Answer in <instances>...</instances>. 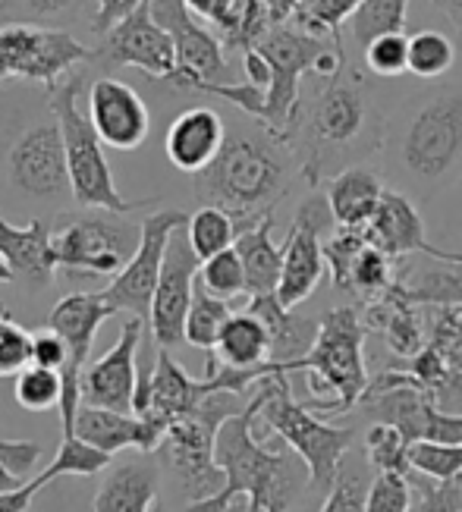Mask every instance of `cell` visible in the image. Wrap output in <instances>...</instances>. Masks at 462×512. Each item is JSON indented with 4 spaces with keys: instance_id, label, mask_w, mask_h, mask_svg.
I'll use <instances>...</instances> for the list:
<instances>
[{
    "instance_id": "1",
    "label": "cell",
    "mask_w": 462,
    "mask_h": 512,
    "mask_svg": "<svg viewBox=\"0 0 462 512\" xmlns=\"http://www.w3.org/2000/svg\"><path fill=\"white\" fill-rule=\"evenodd\" d=\"M268 399V384H258L249 406L224 421L217 434V465L224 469V491L211 500L189 503L186 512H230L239 497H246L249 512H286L293 500L312 487L308 465L290 450H268L255 440V418Z\"/></svg>"
},
{
    "instance_id": "2",
    "label": "cell",
    "mask_w": 462,
    "mask_h": 512,
    "mask_svg": "<svg viewBox=\"0 0 462 512\" xmlns=\"http://www.w3.org/2000/svg\"><path fill=\"white\" fill-rule=\"evenodd\" d=\"M296 136L302 139V176L318 189L381 148L384 120L371 88L359 76L343 79L340 73L337 79H324L315 101L302 110Z\"/></svg>"
},
{
    "instance_id": "3",
    "label": "cell",
    "mask_w": 462,
    "mask_h": 512,
    "mask_svg": "<svg viewBox=\"0 0 462 512\" xmlns=\"http://www.w3.org/2000/svg\"><path fill=\"white\" fill-rule=\"evenodd\" d=\"M290 180L293 158L286 142L258 126L227 136L214 164L195 176V189L205 205L224 208L242 233L274 214L277 202L290 189Z\"/></svg>"
},
{
    "instance_id": "4",
    "label": "cell",
    "mask_w": 462,
    "mask_h": 512,
    "mask_svg": "<svg viewBox=\"0 0 462 512\" xmlns=\"http://www.w3.org/2000/svg\"><path fill=\"white\" fill-rule=\"evenodd\" d=\"M365 321L356 305L327 308L318 324V337L302 359V371L312 396L305 406L312 412H352L368 390L365 368Z\"/></svg>"
},
{
    "instance_id": "5",
    "label": "cell",
    "mask_w": 462,
    "mask_h": 512,
    "mask_svg": "<svg viewBox=\"0 0 462 512\" xmlns=\"http://www.w3.org/2000/svg\"><path fill=\"white\" fill-rule=\"evenodd\" d=\"M82 92V76L73 73L57 92H51V110L60 123L63 145H66V164H70V186H73V202L79 208L92 211H110V214H132L158 205V198H123L114 170L107 164L104 142L95 132L88 114L79 107Z\"/></svg>"
},
{
    "instance_id": "6",
    "label": "cell",
    "mask_w": 462,
    "mask_h": 512,
    "mask_svg": "<svg viewBox=\"0 0 462 512\" xmlns=\"http://www.w3.org/2000/svg\"><path fill=\"white\" fill-rule=\"evenodd\" d=\"M239 393H211L192 415L173 421L164 443L158 447V459L170 472L173 484L189 503L211 500L224 491V469L217 465V434L224 421L249 406Z\"/></svg>"
},
{
    "instance_id": "7",
    "label": "cell",
    "mask_w": 462,
    "mask_h": 512,
    "mask_svg": "<svg viewBox=\"0 0 462 512\" xmlns=\"http://www.w3.org/2000/svg\"><path fill=\"white\" fill-rule=\"evenodd\" d=\"M264 384H268V399H264L258 418L283 440V447H290L308 465L312 491L327 497L343 456L356 447V431L327 425V421L315 418L305 403H296L290 374H271L264 377Z\"/></svg>"
},
{
    "instance_id": "8",
    "label": "cell",
    "mask_w": 462,
    "mask_h": 512,
    "mask_svg": "<svg viewBox=\"0 0 462 512\" xmlns=\"http://www.w3.org/2000/svg\"><path fill=\"white\" fill-rule=\"evenodd\" d=\"M142 242V224H132L126 214L92 211L66 217L54 230L57 271L73 280L110 277L114 280Z\"/></svg>"
},
{
    "instance_id": "9",
    "label": "cell",
    "mask_w": 462,
    "mask_h": 512,
    "mask_svg": "<svg viewBox=\"0 0 462 512\" xmlns=\"http://www.w3.org/2000/svg\"><path fill=\"white\" fill-rule=\"evenodd\" d=\"M324 48L327 38H312L296 26H274L255 44V51L271 66V88L264 92L255 120L286 145L296 139L302 123V76L315 73V60Z\"/></svg>"
},
{
    "instance_id": "10",
    "label": "cell",
    "mask_w": 462,
    "mask_h": 512,
    "mask_svg": "<svg viewBox=\"0 0 462 512\" xmlns=\"http://www.w3.org/2000/svg\"><path fill=\"white\" fill-rule=\"evenodd\" d=\"M88 60H95V51L63 29L35 22L0 26V82H38L51 95L66 73Z\"/></svg>"
},
{
    "instance_id": "11",
    "label": "cell",
    "mask_w": 462,
    "mask_h": 512,
    "mask_svg": "<svg viewBox=\"0 0 462 512\" xmlns=\"http://www.w3.org/2000/svg\"><path fill=\"white\" fill-rule=\"evenodd\" d=\"M359 412L393 425L409 443H462V412L437 409L422 387L390 365L368 384Z\"/></svg>"
},
{
    "instance_id": "12",
    "label": "cell",
    "mask_w": 462,
    "mask_h": 512,
    "mask_svg": "<svg viewBox=\"0 0 462 512\" xmlns=\"http://www.w3.org/2000/svg\"><path fill=\"white\" fill-rule=\"evenodd\" d=\"M403 167L422 183H440L462 161V85L431 95L406 126Z\"/></svg>"
},
{
    "instance_id": "13",
    "label": "cell",
    "mask_w": 462,
    "mask_h": 512,
    "mask_svg": "<svg viewBox=\"0 0 462 512\" xmlns=\"http://www.w3.org/2000/svg\"><path fill=\"white\" fill-rule=\"evenodd\" d=\"M4 170L10 189L16 195H26L29 202L60 205L66 198H73L66 145L54 110L48 120H35L10 142L4 154Z\"/></svg>"
},
{
    "instance_id": "14",
    "label": "cell",
    "mask_w": 462,
    "mask_h": 512,
    "mask_svg": "<svg viewBox=\"0 0 462 512\" xmlns=\"http://www.w3.org/2000/svg\"><path fill=\"white\" fill-rule=\"evenodd\" d=\"M117 315L114 305L107 302L104 289L101 293H70L63 296L48 315V327L66 340L70 346V362L60 371L63 377V399H60V425L63 437H73L76 415L82 409V374L92 359V346L101 324Z\"/></svg>"
},
{
    "instance_id": "15",
    "label": "cell",
    "mask_w": 462,
    "mask_h": 512,
    "mask_svg": "<svg viewBox=\"0 0 462 512\" xmlns=\"http://www.w3.org/2000/svg\"><path fill=\"white\" fill-rule=\"evenodd\" d=\"M337 230L334 211L327 205V195H312L296 208V217L290 224L283 242V274L277 286V299L286 308L302 305L315 293L324 271V239Z\"/></svg>"
},
{
    "instance_id": "16",
    "label": "cell",
    "mask_w": 462,
    "mask_h": 512,
    "mask_svg": "<svg viewBox=\"0 0 462 512\" xmlns=\"http://www.w3.org/2000/svg\"><path fill=\"white\" fill-rule=\"evenodd\" d=\"M189 217L183 211H158L142 220V242L136 255L129 258L123 271L104 286L107 302L114 311H126L132 318H151V299L161 280V267L167 258V246L176 230H183Z\"/></svg>"
},
{
    "instance_id": "17",
    "label": "cell",
    "mask_w": 462,
    "mask_h": 512,
    "mask_svg": "<svg viewBox=\"0 0 462 512\" xmlns=\"http://www.w3.org/2000/svg\"><path fill=\"white\" fill-rule=\"evenodd\" d=\"M151 16L161 22L176 48V76L170 85L192 88L198 82H224V41L186 7V0H151Z\"/></svg>"
},
{
    "instance_id": "18",
    "label": "cell",
    "mask_w": 462,
    "mask_h": 512,
    "mask_svg": "<svg viewBox=\"0 0 462 512\" xmlns=\"http://www.w3.org/2000/svg\"><path fill=\"white\" fill-rule=\"evenodd\" d=\"M198 271H202V258L192 252L186 227L176 230L167 246V258L161 267L158 289H154L151 318H148L151 337L158 349H176L186 343V318L192 308Z\"/></svg>"
},
{
    "instance_id": "19",
    "label": "cell",
    "mask_w": 462,
    "mask_h": 512,
    "mask_svg": "<svg viewBox=\"0 0 462 512\" xmlns=\"http://www.w3.org/2000/svg\"><path fill=\"white\" fill-rule=\"evenodd\" d=\"M95 60L104 66H132V70H142V76L148 79L170 82L176 76L173 38L151 16V0L101 38L95 48Z\"/></svg>"
},
{
    "instance_id": "20",
    "label": "cell",
    "mask_w": 462,
    "mask_h": 512,
    "mask_svg": "<svg viewBox=\"0 0 462 512\" xmlns=\"http://www.w3.org/2000/svg\"><path fill=\"white\" fill-rule=\"evenodd\" d=\"M142 318H129L120 330L117 343L98 362H88L82 374V406L132 412L139 384V346H142Z\"/></svg>"
},
{
    "instance_id": "21",
    "label": "cell",
    "mask_w": 462,
    "mask_h": 512,
    "mask_svg": "<svg viewBox=\"0 0 462 512\" xmlns=\"http://www.w3.org/2000/svg\"><path fill=\"white\" fill-rule=\"evenodd\" d=\"M88 120L107 148L136 151L151 132L148 104L132 85L114 76H98L88 88Z\"/></svg>"
},
{
    "instance_id": "22",
    "label": "cell",
    "mask_w": 462,
    "mask_h": 512,
    "mask_svg": "<svg viewBox=\"0 0 462 512\" xmlns=\"http://www.w3.org/2000/svg\"><path fill=\"white\" fill-rule=\"evenodd\" d=\"M170 425L154 415H136V412H114L98 406H82L76 415L73 434L92 443L95 450L117 456L123 450L136 453H158Z\"/></svg>"
},
{
    "instance_id": "23",
    "label": "cell",
    "mask_w": 462,
    "mask_h": 512,
    "mask_svg": "<svg viewBox=\"0 0 462 512\" xmlns=\"http://www.w3.org/2000/svg\"><path fill=\"white\" fill-rule=\"evenodd\" d=\"M0 258L7 261L13 283L29 293H44L57 274L54 227L44 217H35L29 227H13L0 214Z\"/></svg>"
},
{
    "instance_id": "24",
    "label": "cell",
    "mask_w": 462,
    "mask_h": 512,
    "mask_svg": "<svg viewBox=\"0 0 462 512\" xmlns=\"http://www.w3.org/2000/svg\"><path fill=\"white\" fill-rule=\"evenodd\" d=\"M164 465L158 453H136L107 465V475L92 500L95 512H154L161 494Z\"/></svg>"
},
{
    "instance_id": "25",
    "label": "cell",
    "mask_w": 462,
    "mask_h": 512,
    "mask_svg": "<svg viewBox=\"0 0 462 512\" xmlns=\"http://www.w3.org/2000/svg\"><path fill=\"white\" fill-rule=\"evenodd\" d=\"M227 142V126L211 107H189L167 126L164 151L176 170L198 176L214 164Z\"/></svg>"
},
{
    "instance_id": "26",
    "label": "cell",
    "mask_w": 462,
    "mask_h": 512,
    "mask_svg": "<svg viewBox=\"0 0 462 512\" xmlns=\"http://www.w3.org/2000/svg\"><path fill=\"white\" fill-rule=\"evenodd\" d=\"M422 305H412L403 293V283L396 277V283L387 289L381 299H374L365 305L362 321L368 330L381 333L387 346L400 355V359H412L425 346H428V333H425V315L418 311Z\"/></svg>"
},
{
    "instance_id": "27",
    "label": "cell",
    "mask_w": 462,
    "mask_h": 512,
    "mask_svg": "<svg viewBox=\"0 0 462 512\" xmlns=\"http://www.w3.org/2000/svg\"><path fill=\"white\" fill-rule=\"evenodd\" d=\"M365 236H368V242L374 249H381L393 261L428 249L422 214H418L409 198L403 192H396V189H384L381 205H378V211H374V217L368 220V227H365Z\"/></svg>"
},
{
    "instance_id": "28",
    "label": "cell",
    "mask_w": 462,
    "mask_h": 512,
    "mask_svg": "<svg viewBox=\"0 0 462 512\" xmlns=\"http://www.w3.org/2000/svg\"><path fill=\"white\" fill-rule=\"evenodd\" d=\"M246 311L261 318V324L271 333V362H283V365H293L296 371H302V359L318 337L321 318L293 315V308H286L277 299V293L252 296Z\"/></svg>"
},
{
    "instance_id": "29",
    "label": "cell",
    "mask_w": 462,
    "mask_h": 512,
    "mask_svg": "<svg viewBox=\"0 0 462 512\" xmlns=\"http://www.w3.org/2000/svg\"><path fill=\"white\" fill-rule=\"evenodd\" d=\"M208 396L211 393L205 381H192L186 368L170 355V349H158V355H154V374H151V403L145 415H154L173 425V421L192 415Z\"/></svg>"
},
{
    "instance_id": "30",
    "label": "cell",
    "mask_w": 462,
    "mask_h": 512,
    "mask_svg": "<svg viewBox=\"0 0 462 512\" xmlns=\"http://www.w3.org/2000/svg\"><path fill=\"white\" fill-rule=\"evenodd\" d=\"M327 205L334 211L337 227H356L365 230L368 220L374 217L381 205L384 186L378 180V173H371L368 167H349L337 173L334 180H327Z\"/></svg>"
},
{
    "instance_id": "31",
    "label": "cell",
    "mask_w": 462,
    "mask_h": 512,
    "mask_svg": "<svg viewBox=\"0 0 462 512\" xmlns=\"http://www.w3.org/2000/svg\"><path fill=\"white\" fill-rule=\"evenodd\" d=\"M233 249L246 267V296H268L277 293L283 274V246L274 242V214L261 224L242 230L233 242Z\"/></svg>"
},
{
    "instance_id": "32",
    "label": "cell",
    "mask_w": 462,
    "mask_h": 512,
    "mask_svg": "<svg viewBox=\"0 0 462 512\" xmlns=\"http://www.w3.org/2000/svg\"><path fill=\"white\" fill-rule=\"evenodd\" d=\"M214 359L230 368H258L271 362V333L252 311H233L230 321L220 330L214 346Z\"/></svg>"
},
{
    "instance_id": "33",
    "label": "cell",
    "mask_w": 462,
    "mask_h": 512,
    "mask_svg": "<svg viewBox=\"0 0 462 512\" xmlns=\"http://www.w3.org/2000/svg\"><path fill=\"white\" fill-rule=\"evenodd\" d=\"M390 368L403 371L415 387H422L428 399L444 412H462V371L450 368L434 349H422L412 359L393 362Z\"/></svg>"
},
{
    "instance_id": "34",
    "label": "cell",
    "mask_w": 462,
    "mask_h": 512,
    "mask_svg": "<svg viewBox=\"0 0 462 512\" xmlns=\"http://www.w3.org/2000/svg\"><path fill=\"white\" fill-rule=\"evenodd\" d=\"M371 481H374V469L368 465L365 453L349 450L340 462L334 487L327 491L318 512H365Z\"/></svg>"
},
{
    "instance_id": "35",
    "label": "cell",
    "mask_w": 462,
    "mask_h": 512,
    "mask_svg": "<svg viewBox=\"0 0 462 512\" xmlns=\"http://www.w3.org/2000/svg\"><path fill=\"white\" fill-rule=\"evenodd\" d=\"M186 236H189V246L192 252L208 261L220 252H227L233 249V242L239 236V224L236 220L224 211V208H217V205H205V208H198L192 217H189V224H186Z\"/></svg>"
},
{
    "instance_id": "36",
    "label": "cell",
    "mask_w": 462,
    "mask_h": 512,
    "mask_svg": "<svg viewBox=\"0 0 462 512\" xmlns=\"http://www.w3.org/2000/svg\"><path fill=\"white\" fill-rule=\"evenodd\" d=\"M362 4L365 0H302L290 26L312 38H330L337 48H343V22L356 16Z\"/></svg>"
},
{
    "instance_id": "37",
    "label": "cell",
    "mask_w": 462,
    "mask_h": 512,
    "mask_svg": "<svg viewBox=\"0 0 462 512\" xmlns=\"http://www.w3.org/2000/svg\"><path fill=\"white\" fill-rule=\"evenodd\" d=\"M230 302L211 296L208 289L202 286V280L195 283V296H192V308H189V318H186V343L192 349H205L214 352L217 340H220V330L230 321Z\"/></svg>"
},
{
    "instance_id": "38",
    "label": "cell",
    "mask_w": 462,
    "mask_h": 512,
    "mask_svg": "<svg viewBox=\"0 0 462 512\" xmlns=\"http://www.w3.org/2000/svg\"><path fill=\"white\" fill-rule=\"evenodd\" d=\"M409 447L412 443L400 431L393 425H381V421H374L362 440V453L374 475H412Z\"/></svg>"
},
{
    "instance_id": "39",
    "label": "cell",
    "mask_w": 462,
    "mask_h": 512,
    "mask_svg": "<svg viewBox=\"0 0 462 512\" xmlns=\"http://www.w3.org/2000/svg\"><path fill=\"white\" fill-rule=\"evenodd\" d=\"M406 16H409V0H365L349 19L352 38L365 51L374 38L406 32Z\"/></svg>"
},
{
    "instance_id": "40",
    "label": "cell",
    "mask_w": 462,
    "mask_h": 512,
    "mask_svg": "<svg viewBox=\"0 0 462 512\" xmlns=\"http://www.w3.org/2000/svg\"><path fill=\"white\" fill-rule=\"evenodd\" d=\"M114 462V456H107L101 450H95L92 443H85L82 437H63L60 447L54 453V459L44 465V472H38L44 481H57V478H88V475H98L104 472L107 465Z\"/></svg>"
},
{
    "instance_id": "41",
    "label": "cell",
    "mask_w": 462,
    "mask_h": 512,
    "mask_svg": "<svg viewBox=\"0 0 462 512\" xmlns=\"http://www.w3.org/2000/svg\"><path fill=\"white\" fill-rule=\"evenodd\" d=\"M456 44L437 29H422L409 35V73L415 79H440L453 70Z\"/></svg>"
},
{
    "instance_id": "42",
    "label": "cell",
    "mask_w": 462,
    "mask_h": 512,
    "mask_svg": "<svg viewBox=\"0 0 462 512\" xmlns=\"http://www.w3.org/2000/svg\"><path fill=\"white\" fill-rule=\"evenodd\" d=\"M428 349H434L450 368L462 371V305H425Z\"/></svg>"
},
{
    "instance_id": "43",
    "label": "cell",
    "mask_w": 462,
    "mask_h": 512,
    "mask_svg": "<svg viewBox=\"0 0 462 512\" xmlns=\"http://www.w3.org/2000/svg\"><path fill=\"white\" fill-rule=\"evenodd\" d=\"M13 396H16V403L26 409V412H48V409H57L60 412L63 377L54 368L29 365V368H22L16 374Z\"/></svg>"
},
{
    "instance_id": "44",
    "label": "cell",
    "mask_w": 462,
    "mask_h": 512,
    "mask_svg": "<svg viewBox=\"0 0 462 512\" xmlns=\"http://www.w3.org/2000/svg\"><path fill=\"white\" fill-rule=\"evenodd\" d=\"M396 283L393 274V258L384 255L381 249H374L371 242L362 249L356 267H352V277H349V293H356L365 305L381 299L387 289Z\"/></svg>"
},
{
    "instance_id": "45",
    "label": "cell",
    "mask_w": 462,
    "mask_h": 512,
    "mask_svg": "<svg viewBox=\"0 0 462 512\" xmlns=\"http://www.w3.org/2000/svg\"><path fill=\"white\" fill-rule=\"evenodd\" d=\"M409 462L412 472L431 481H462V443H412Z\"/></svg>"
},
{
    "instance_id": "46",
    "label": "cell",
    "mask_w": 462,
    "mask_h": 512,
    "mask_svg": "<svg viewBox=\"0 0 462 512\" xmlns=\"http://www.w3.org/2000/svg\"><path fill=\"white\" fill-rule=\"evenodd\" d=\"M365 246H368V236L365 230H356V227H337L324 239V258L330 267V280H334L340 293H349L352 267H356Z\"/></svg>"
},
{
    "instance_id": "47",
    "label": "cell",
    "mask_w": 462,
    "mask_h": 512,
    "mask_svg": "<svg viewBox=\"0 0 462 512\" xmlns=\"http://www.w3.org/2000/svg\"><path fill=\"white\" fill-rule=\"evenodd\" d=\"M198 280L217 299H236L246 293V267H242V258L236 249L220 252L208 261H202V271H198Z\"/></svg>"
},
{
    "instance_id": "48",
    "label": "cell",
    "mask_w": 462,
    "mask_h": 512,
    "mask_svg": "<svg viewBox=\"0 0 462 512\" xmlns=\"http://www.w3.org/2000/svg\"><path fill=\"white\" fill-rule=\"evenodd\" d=\"M365 66L374 76H384V79L409 73V35L396 32V35L374 38L365 48Z\"/></svg>"
},
{
    "instance_id": "49",
    "label": "cell",
    "mask_w": 462,
    "mask_h": 512,
    "mask_svg": "<svg viewBox=\"0 0 462 512\" xmlns=\"http://www.w3.org/2000/svg\"><path fill=\"white\" fill-rule=\"evenodd\" d=\"M412 506L409 512H462V481H431L412 472Z\"/></svg>"
},
{
    "instance_id": "50",
    "label": "cell",
    "mask_w": 462,
    "mask_h": 512,
    "mask_svg": "<svg viewBox=\"0 0 462 512\" xmlns=\"http://www.w3.org/2000/svg\"><path fill=\"white\" fill-rule=\"evenodd\" d=\"M32 365V333L13 318H0V377Z\"/></svg>"
},
{
    "instance_id": "51",
    "label": "cell",
    "mask_w": 462,
    "mask_h": 512,
    "mask_svg": "<svg viewBox=\"0 0 462 512\" xmlns=\"http://www.w3.org/2000/svg\"><path fill=\"white\" fill-rule=\"evenodd\" d=\"M412 481L409 475H374L365 512H409Z\"/></svg>"
},
{
    "instance_id": "52",
    "label": "cell",
    "mask_w": 462,
    "mask_h": 512,
    "mask_svg": "<svg viewBox=\"0 0 462 512\" xmlns=\"http://www.w3.org/2000/svg\"><path fill=\"white\" fill-rule=\"evenodd\" d=\"M85 0H0V16L19 22H54L73 16Z\"/></svg>"
},
{
    "instance_id": "53",
    "label": "cell",
    "mask_w": 462,
    "mask_h": 512,
    "mask_svg": "<svg viewBox=\"0 0 462 512\" xmlns=\"http://www.w3.org/2000/svg\"><path fill=\"white\" fill-rule=\"evenodd\" d=\"M242 4H246V0H186V7L198 19L211 22V26L220 32V41H224V48H230V41L239 32Z\"/></svg>"
},
{
    "instance_id": "54",
    "label": "cell",
    "mask_w": 462,
    "mask_h": 512,
    "mask_svg": "<svg viewBox=\"0 0 462 512\" xmlns=\"http://www.w3.org/2000/svg\"><path fill=\"white\" fill-rule=\"evenodd\" d=\"M66 362H70V346H66L60 333H54L51 327H41L32 333V365L63 371Z\"/></svg>"
},
{
    "instance_id": "55",
    "label": "cell",
    "mask_w": 462,
    "mask_h": 512,
    "mask_svg": "<svg viewBox=\"0 0 462 512\" xmlns=\"http://www.w3.org/2000/svg\"><path fill=\"white\" fill-rule=\"evenodd\" d=\"M92 4H95L92 32H95V38H104L110 29L120 26L126 16H132L142 4H148V0H92Z\"/></svg>"
},
{
    "instance_id": "56",
    "label": "cell",
    "mask_w": 462,
    "mask_h": 512,
    "mask_svg": "<svg viewBox=\"0 0 462 512\" xmlns=\"http://www.w3.org/2000/svg\"><path fill=\"white\" fill-rule=\"evenodd\" d=\"M44 487H48V481H44L41 475H35L32 481L16 487V491H4L0 494V512H32V506H35V500Z\"/></svg>"
},
{
    "instance_id": "57",
    "label": "cell",
    "mask_w": 462,
    "mask_h": 512,
    "mask_svg": "<svg viewBox=\"0 0 462 512\" xmlns=\"http://www.w3.org/2000/svg\"><path fill=\"white\" fill-rule=\"evenodd\" d=\"M264 7H268L271 26H290L296 10L302 7V0H264Z\"/></svg>"
},
{
    "instance_id": "58",
    "label": "cell",
    "mask_w": 462,
    "mask_h": 512,
    "mask_svg": "<svg viewBox=\"0 0 462 512\" xmlns=\"http://www.w3.org/2000/svg\"><path fill=\"white\" fill-rule=\"evenodd\" d=\"M431 4L444 13L453 22V29L462 35V0H431Z\"/></svg>"
},
{
    "instance_id": "59",
    "label": "cell",
    "mask_w": 462,
    "mask_h": 512,
    "mask_svg": "<svg viewBox=\"0 0 462 512\" xmlns=\"http://www.w3.org/2000/svg\"><path fill=\"white\" fill-rule=\"evenodd\" d=\"M22 484H26V481H22L19 475H13L7 465H4V459H0V494H4V491H16V487H22Z\"/></svg>"
},
{
    "instance_id": "60",
    "label": "cell",
    "mask_w": 462,
    "mask_h": 512,
    "mask_svg": "<svg viewBox=\"0 0 462 512\" xmlns=\"http://www.w3.org/2000/svg\"><path fill=\"white\" fill-rule=\"evenodd\" d=\"M428 258H437V261H453V264H462V252H447V249H434L431 242H428V249L422 252Z\"/></svg>"
},
{
    "instance_id": "61",
    "label": "cell",
    "mask_w": 462,
    "mask_h": 512,
    "mask_svg": "<svg viewBox=\"0 0 462 512\" xmlns=\"http://www.w3.org/2000/svg\"><path fill=\"white\" fill-rule=\"evenodd\" d=\"M0 283H13V274H10V267H7L4 258H0Z\"/></svg>"
},
{
    "instance_id": "62",
    "label": "cell",
    "mask_w": 462,
    "mask_h": 512,
    "mask_svg": "<svg viewBox=\"0 0 462 512\" xmlns=\"http://www.w3.org/2000/svg\"><path fill=\"white\" fill-rule=\"evenodd\" d=\"M154 512H167V506H161V503H158V506H154Z\"/></svg>"
},
{
    "instance_id": "63",
    "label": "cell",
    "mask_w": 462,
    "mask_h": 512,
    "mask_svg": "<svg viewBox=\"0 0 462 512\" xmlns=\"http://www.w3.org/2000/svg\"><path fill=\"white\" fill-rule=\"evenodd\" d=\"M230 512H249V509H236V506H233V509H230Z\"/></svg>"
}]
</instances>
